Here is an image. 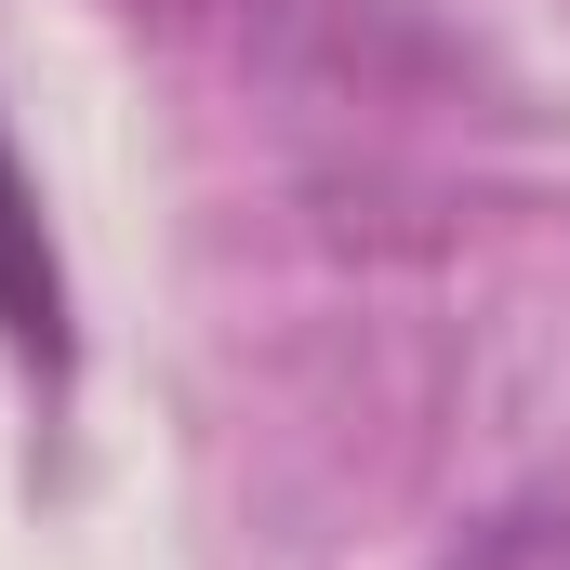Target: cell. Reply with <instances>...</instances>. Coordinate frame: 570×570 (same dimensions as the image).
Returning a JSON list of instances; mask_svg holds the SVG:
<instances>
[{
  "mask_svg": "<svg viewBox=\"0 0 570 570\" xmlns=\"http://www.w3.org/2000/svg\"><path fill=\"white\" fill-rule=\"evenodd\" d=\"M0 332L27 358H67V332H53V253H40V213H27L13 146H0Z\"/></svg>",
  "mask_w": 570,
  "mask_h": 570,
  "instance_id": "6da1fadb",
  "label": "cell"
},
{
  "mask_svg": "<svg viewBox=\"0 0 570 570\" xmlns=\"http://www.w3.org/2000/svg\"><path fill=\"white\" fill-rule=\"evenodd\" d=\"M438 570H570V518H491V531H464Z\"/></svg>",
  "mask_w": 570,
  "mask_h": 570,
  "instance_id": "7a4b0ae2",
  "label": "cell"
}]
</instances>
